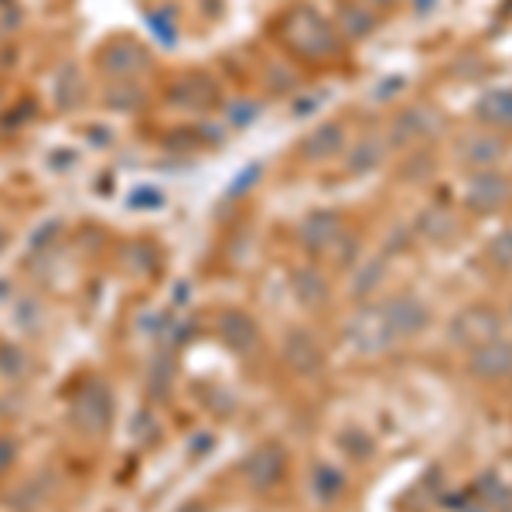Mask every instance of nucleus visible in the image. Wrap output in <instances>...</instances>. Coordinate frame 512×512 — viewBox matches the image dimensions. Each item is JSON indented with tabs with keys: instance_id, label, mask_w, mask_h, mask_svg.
<instances>
[{
	"instance_id": "1",
	"label": "nucleus",
	"mask_w": 512,
	"mask_h": 512,
	"mask_svg": "<svg viewBox=\"0 0 512 512\" xmlns=\"http://www.w3.org/2000/svg\"><path fill=\"white\" fill-rule=\"evenodd\" d=\"M383 315H386V325H390V332L396 335V342H410V338H420L431 328L434 321V311L431 304L424 301V297L417 294H393L386 297L383 304Z\"/></svg>"
},
{
	"instance_id": "2",
	"label": "nucleus",
	"mask_w": 512,
	"mask_h": 512,
	"mask_svg": "<svg viewBox=\"0 0 512 512\" xmlns=\"http://www.w3.org/2000/svg\"><path fill=\"white\" fill-rule=\"evenodd\" d=\"M502 328L506 321L495 308H485V304H472V308L458 311L451 318V342L461 345V349H478V345L492 342V338H502Z\"/></svg>"
},
{
	"instance_id": "3",
	"label": "nucleus",
	"mask_w": 512,
	"mask_h": 512,
	"mask_svg": "<svg viewBox=\"0 0 512 512\" xmlns=\"http://www.w3.org/2000/svg\"><path fill=\"white\" fill-rule=\"evenodd\" d=\"M345 345L359 355H383L390 345H396V335L386 325L383 308H362L355 311L352 321L345 325Z\"/></svg>"
},
{
	"instance_id": "4",
	"label": "nucleus",
	"mask_w": 512,
	"mask_h": 512,
	"mask_svg": "<svg viewBox=\"0 0 512 512\" xmlns=\"http://www.w3.org/2000/svg\"><path fill=\"white\" fill-rule=\"evenodd\" d=\"M468 373L482 383H506L512 379V338H492L468 355Z\"/></svg>"
},
{
	"instance_id": "5",
	"label": "nucleus",
	"mask_w": 512,
	"mask_h": 512,
	"mask_svg": "<svg viewBox=\"0 0 512 512\" xmlns=\"http://www.w3.org/2000/svg\"><path fill=\"white\" fill-rule=\"evenodd\" d=\"M243 475L253 489H260V492L274 489V485L284 482V475H287V454L280 451L277 444H263V448H256L250 458H246Z\"/></svg>"
},
{
	"instance_id": "6",
	"label": "nucleus",
	"mask_w": 512,
	"mask_h": 512,
	"mask_svg": "<svg viewBox=\"0 0 512 512\" xmlns=\"http://www.w3.org/2000/svg\"><path fill=\"white\" fill-rule=\"evenodd\" d=\"M506 198H509V181L502 178L499 171H478V175L472 178V185H468V192H465L468 209H475V212L502 209Z\"/></svg>"
},
{
	"instance_id": "7",
	"label": "nucleus",
	"mask_w": 512,
	"mask_h": 512,
	"mask_svg": "<svg viewBox=\"0 0 512 512\" xmlns=\"http://www.w3.org/2000/svg\"><path fill=\"white\" fill-rule=\"evenodd\" d=\"M349 492V475L345 468L332 465V461H318L311 468V495H315L318 506H335L342 502V495Z\"/></svg>"
},
{
	"instance_id": "8",
	"label": "nucleus",
	"mask_w": 512,
	"mask_h": 512,
	"mask_svg": "<svg viewBox=\"0 0 512 512\" xmlns=\"http://www.w3.org/2000/svg\"><path fill=\"white\" fill-rule=\"evenodd\" d=\"M284 355L287 362L297 369V373L311 376L321 369V362H325V352H321V345L315 342V335L311 332H291L284 342Z\"/></svg>"
},
{
	"instance_id": "9",
	"label": "nucleus",
	"mask_w": 512,
	"mask_h": 512,
	"mask_svg": "<svg viewBox=\"0 0 512 512\" xmlns=\"http://www.w3.org/2000/svg\"><path fill=\"white\" fill-rule=\"evenodd\" d=\"M291 294L297 297L301 308H321V304H328V297H332V287H328V280L321 277L318 270L301 267V270H294V277H291Z\"/></svg>"
},
{
	"instance_id": "10",
	"label": "nucleus",
	"mask_w": 512,
	"mask_h": 512,
	"mask_svg": "<svg viewBox=\"0 0 512 512\" xmlns=\"http://www.w3.org/2000/svg\"><path fill=\"white\" fill-rule=\"evenodd\" d=\"M301 239H304V246H308V250L328 253L338 239H342V222H338V216H332V212H321V216L304 222Z\"/></svg>"
},
{
	"instance_id": "11",
	"label": "nucleus",
	"mask_w": 512,
	"mask_h": 512,
	"mask_svg": "<svg viewBox=\"0 0 512 512\" xmlns=\"http://www.w3.org/2000/svg\"><path fill=\"white\" fill-rule=\"evenodd\" d=\"M502 158V144L492 134H472L461 140V161L478 171H492V164Z\"/></svg>"
},
{
	"instance_id": "12",
	"label": "nucleus",
	"mask_w": 512,
	"mask_h": 512,
	"mask_svg": "<svg viewBox=\"0 0 512 512\" xmlns=\"http://www.w3.org/2000/svg\"><path fill=\"white\" fill-rule=\"evenodd\" d=\"M338 451H342L349 461H355V465H366V461L376 458V437L369 434L366 427L349 424V427H342V434H338Z\"/></svg>"
},
{
	"instance_id": "13",
	"label": "nucleus",
	"mask_w": 512,
	"mask_h": 512,
	"mask_svg": "<svg viewBox=\"0 0 512 512\" xmlns=\"http://www.w3.org/2000/svg\"><path fill=\"white\" fill-rule=\"evenodd\" d=\"M478 117L489 127H512V89H492L478 99Z\"/></svg>"
},
{
	"instance_id": "14",
	"label": "nucleus",
	"mask_w": 512,
	"mask_h": 512,
	"mask_svg": "<svg viewBox=\"0 0 512 512\" xmlns=\"http://www.w3.org/2000/svg\"><path fill=\"white\" fill-rule=\"evenodd\" d=\"M222 338H226L233 349L239 352H250L256 345V325L250 315H243V311H229L226 318H222Z\"/></svg>"
},
{
	"instance_id": "15",
	"label": "nucleus",
	"mask_w": 512,
	"mask_h": 512,
	"mask_svg": "<svg viewBox=\"0 0 512 512\" xmlns=\"http://www.w3.org/2000/svg\"><path fill=\"white\" fill-rule=\"evenodd\" d=\"M383 280H386V263L383 260H366L352 274V294L355 297H369L379 284H383Z\"/></svg>"
},
{
	"instance_id": "16",
	"label": "nucleus",
	"mask_w": 512,
	"mask_h": 512,
	"mask_svg": "<svg viewBox=\"0 0 512 512\" xmlns=\"http://www.w3.org/2000/svg\"><path fill=\"white\" fill-rule=\"evenodd\" d=\"M311 144H321L318 151H311V154H321V158H332V154H338L345 147V134H342V127L338 123H328V127H321L315 140Z\"/></svg>"
},
{
	"instance_id": "17",
	"label": "nucleus",
	"mask_w": 512,
	"mask_h": 512,
	"mask_svg": "<svg viewBox=\"0 0 512 512\" xmlns=\"http://www.w3.org/2000/svg\"><path fill=\"white\" fill-rule=\"evenodd\" d=\"M492 260L499 263V267H512V233L499 236L492 243Z\"/></svg>"
},
{
	"instance_id": "18",
	"label": "nucleus",
	"mask_w": 512,
	"mask_h": 512,
	"mask_svg": "<svg viewBox=\"0 0 512 512\" xmlns=\"http://www.w3.org/2000/svg\"><path fill=\"white\" fill-rule=\"evenodd\" d=\"M458 512H492V506H489V502H465Z\"/></svg>"
},
{
	"instance_id": "19",
	"label": "nucleus",
	"mask_w": 512,
	"mask_h": 512,
	"mask_svg": "<svg viewBox=\"0 0 512 512\" xmlns=\"http://www.w3.org/2000/svg\"><path fill=\"white\" fill-rule=\"evenodd\" d=\"M185 512H202V509H198V506H188Z\"/></svg>"
},
{
	"instance_id": "20",
	"label": "nucleus",
	"mask_w": 512,
	"mask_h": 512,
	"mask_svg": "<svg viewBox=\"0 0 512 512\" xmlns=\"http://www.w3.org/2000/svg\"><path fill=\"white\" fill-rule=\"evenodd\" d=\"M509 318H512V304H509Z\"/></svg>"
}]
</instances>
